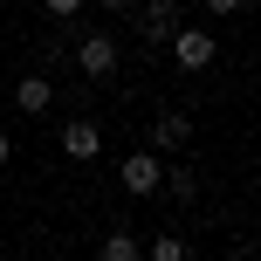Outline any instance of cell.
<instances>
[{"instance_id":"cell-11","label":"cell","mask_w":261,"mask_h":261,"mask_svg":"<svg viewBox=\"0 0 261 261\" xmlns=\"http://www.w3.org/2000/svg\"><path fill=\"white\" fill-rule=\"evenodd\" d=\"M41 7H48V21H76V14H83V0H41Z\"/></svg>"},{"instance_id":"cell-12","label":"cell","mask_w":261,"mask_h":261,"mask_svg":"<svg viewBox=\"0 0 261 261\" xmlns=\"http://www.w3.org/2000/svg\"><path fill=\"white\" fill-rule=\"evenodd\" d=\"M199 7H206V14H241L248 0H199Z\"/></svg>"},{"instance_id":"cell-4","label":"cell","mask_w":261,"mask_h":261,"mask_svg":"<svg viewBox=\"0 0 261 261\" xmlns=\"http://www.w3.org/2000/svg\"><path fill=\"white\" fill-rule=\"evenodd\" d=\"M130 21H138L144 41H172V28H179V0H138Z\"/></svg>"},{"instance_id":"cell-14","label":"cell","mask_w":261,"mask_h":261,"mask_svg":"<svg viewBox=\"0 0 261 261\" xmlns=\"http://www.w3.org/2000/svg\"><path fill=\"white\" fill-rule=\"evenodd\" d=\"M103 7H110V14H130V7H138V0H103Z\"/></svg>"},{"instance_id":"cell-6","label":"cell","mask_w":261,"mask_h":261,"mask_svg":"<svg viewBox=\"0 0 261 261\" xmlns=\"http://www.w3.org/2000/svg\"><path fill=\"white\" fill-rule=\"evenodd\" d=\"M193 144V117L186 110H158V124H151V151L165 158V151H186Z\"/></svg>"},{"instance_id":"cell-5","label":"cell","mask_w":261,"mask_h":261,"mask_svg":"<svg viewBox=\"0 0 261 261\" xmlns=\"http://www.w3.org/2000/svg\"><path fill=\"white\" fill-rule=\"evenodd\" d=\"M96 151H103V130H96L90 117H69L62 124V158H69V165H90Z\"/></svg>"},{"instance_id":"cell-2","label":"cell","mask_w":261,"mask_h":261,"mask_svg":"<svg viewBox=\"0 0 261 261\" xmlns=\"http://www.w3.org/2000/svg\"><path fill=\"white\" fill-rule=\"evenodd\" d=\"M213 55H220V48H213V35H206V28H172V62H179L186 69V76H199V69H213Z\"/></svg>"},{"instance_id":"cell-9","label":"cell","mask_w":261,"mask_h":261,"mask_svg":"<svg viewBox=\"0 0 261 261\" xmlns=\"http://www.w3.org/2000/svg\"><path fill=\"white\" fill-rule=\"evenodd\" d=\"M144 261H186V241L179 234H158L151 248H144Z\"/></svg>"},{"instance_id":"cell-7","label":"cell","mask_w":261,"mask_h":261,"mask_svg":"<svg viewBox=\"0 0 261 261\" xmlns=\"http://www.w3.org/2000/svg\"><path fill=\"white\" fill-rule=\"evenodd\" d=\"M48 103H55V83L41 76V69H35V76H21V83H14V110H21V117H41Z\"/></svg>"},{"instance_id":"cell-13","label":"cell","mask_w":261,"mask_h":261,"mask_svg":"<svg viewBox=\"0 0 261 261\" xmlns=\"http://www.w3.org/2000/svg\"><path fill=\"white\" fill-rule=\"evenodd\" d=\"M7 158H14V138H7V130H0V165H7Z\"/></svg>"},{"instance_id":"cell-1","label":"cell","mask_w":261,"mask_h":261,"mask_svg":"<svg viewBox=\"0 0 261 261\" xmlns=\"http://www.w3.org/2000/svg\"><path fill=\"white\" fill-rule=\"evenodd\" d=\"M69 55H76V69H83L90 83H110V76H117V62H124V48L110 41V28H83V35L69 41Z\"/></svg>"},{"instance_id":"cell-3","label":"cell","mask_w":261,"mask_h":261,"mask_svg":"<svg viewBox=\"0 0 261 261\" xmlns=\"http://www.w3.org/2000/svg\"><path fill=\"white\" fill-rule=\"evenodd\" d=\"M117 179H124L130 199H144V193H158V179H165V158H158V151H130L117 165Z\"/></svg>"},{"instance_id":"cell-10","label":"cell","mask_w":261,"mask_h":261,"mask_svg":"<svg viewBox=\"0 0 261 261\" xmlns=\"http://www.w3.org/2000/svg\"><path fill=\"white\" fill-rule=\"evenodd\" d=\"M158 186H172V199H193V193H199V179H193V172H186V165H172V172H165V179H158Z\"/></svg>"},{"instance_id":"cell-8","label":"cell","mask_w":261,"mask_h":261,"mask_svg":"<svg viewBox=\"0 0 261 261\" xmlns=\"http://www.w3.org/2000/svg\"><path fill=\"white\" fill-rule=\"evenodd\" d=\"M96 261H144V248L124 234V227H110V234H103V248H96Z\"/></svg>"}]
</instances>
